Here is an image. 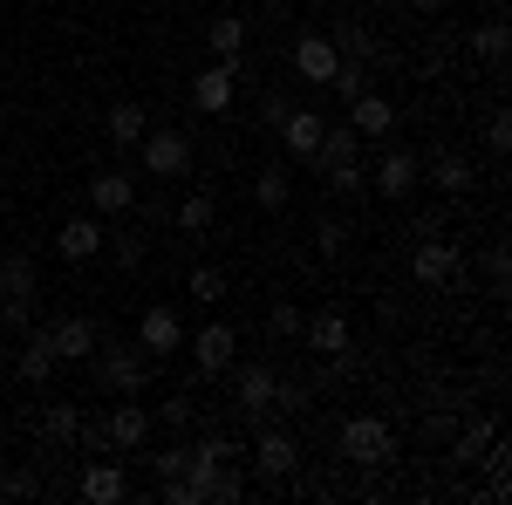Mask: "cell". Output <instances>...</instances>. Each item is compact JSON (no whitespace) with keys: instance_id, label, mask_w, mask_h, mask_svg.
Wrapping results in <instances>:
<instances>
[{"instance_id":"cell-19","label":"cell","mask_w":512,"mask_h":505,"mask_svg":"<svg viewBox=\"0 0 512 505\" xmlns=\"http://www.w3.org/2000/svg\"><path fill=\"white\" fill-rule=\"evenodd\" d=\"M499 437V417H465V430H451L444 444H451V465H465L472 471L478 458H485V444Z\"/></svg>"},{"instance_id":"cell-20","label":"cell","mask_w":512,"mask_h":505,"mask_svg":"<svg viewBox=\"0 0 512 505\" xmlns=\"http://www.w3.org/2000/svg\"><path fill=\"white\" fill-rule=\"evenodd\" d=\"M349 130H355V137H390L396 110L376 96V89H362V96H349Z\"/></svg>"},{"instance_id":"cell-34","label":"cell","mask_w":512,"mask_h":505,"mask_svg":"<svg viewBox=\"0 0 512 505\" xmlns=\"http://www.w3.org/2000/svg\"><path fill=\"white\" fill-rule=\"evenodd\" d=\"M472 48H478V55H485V62H506V48H512L506 21H485V28H478V35H472Z\"/></svg>"},{"instance_id":"cell-21","label":"cell","mask_w":512,"mask_h":505,"mask_svg":"<svg viewBox=\"0 0 512 505\" xmlns=\"http://www.w3.org/2000/svg\"><path fill=\"white\" fill-rule=\"evenodd\" d=\"M144 130H151L144 103H130V96H123V103H110V117H103V137H110V144L137 151V144H144Z\"/></svg>"},{"instance_id":"cell-22","label":"cell","mask_w":512,"mask_h":505,"mask_svg":"<svg viewBox=\"0 0 512 505\" xmlns=\"http://www.w3.org/2000/svg\"><path fill=\"white\" fill-rule=\"evenodd\" d=\"M14 376L21 383H48L55 376V349H48V328H28V342H21V355H14Z\"/></svg>"},{"instance_id":"cell-29","label":"cell","mask_w":512,"mask_h":505,"mask_svg":"<svg viewBox=\"0 0 512 505\" xmlns=\"http://www.w3.org/2000/svg\"><path fill=\"white\" fill-rule=\"evenodd\" d=\"M76 424H82L76 403H48V410H41V437H48V444H69V437H76Z\"/></svg>"},{"instance_id":"cell-12","label":"cell","mask_w":512,"mask_h":505,"mask_svg":"<svg viewBox=\"0 0 512 505\" xmlns=\"http://www.w3.org/2000/svg\"><path fill=\"white\" fill-rule=\"evenodd\" d=\"M96 321L89 314H62V321H48V349H55V362H89L96 355Z\"/></svg>"},{"instance_id":"cell-30","label":"cell","mask_w":512,"mask_h":505,"mask_svg":"<svg viewBox=\"0 0 512 505\" xmlns=\"http://www.w3.org/2000/svg\"><path fill=\"white\" fill-rule=\"evenodd\" d=\"M76 444H82V458H110V451H117V444H110V417H82Z\"/></svg>"},{"instance_id":"cell-16","label":"cell","mask_w":512,"mask_h":505,"mask_svg":"<svg viewBox=\"0 0 512 505\" xmlns=\"http://www.w3.org/2000/svg\"><path fill=\"white\" fill-rule=\"evenodd\" d=\"M335 62H342V55H335V41H328V35H315V28H308V35L294 41V76L308 82V89H328Z\"/></svg>"},{"instance_id":"cell-14","label":"cell","mask_w":512,"mask_h":505,"mask_svg":"<svg viewBox=\"0 0 512 505\" xmlns=\"http://www.w3.org/2000/svg\"><path fill=\"white\" fill-rule=\"evenodd\" d=\"M424 178H431V185H437V192H444V198H465V192H472V185H478L472 157H465V151H451V144H444V151H431V157H424Z\"/></svg>"},{"instance_id":"cell-1","label":"cell","mask_w":512,"mask_h":505,"mask_svg":"<svg viewBox=\"0 0 512 505\" xmlns=\"http://www.w3.org/2000/svg\"><path fill=\"white\" fill-rule=\"evenodd\" d=\"M342 458H349V465H362V471L390 465V458H396V430L383 424V417H369V410H362V417H349V424H342Z\"/></svg>"},{"instance_id":"cell-11","label":"cell","mask_w":512,"mask_h":505,"mask_svg":"<svg viewBox=\"0 0 512 505\" xmlns=\"http://www.w3.org/2000/svg\"><path fill=\"white\" fill-rule=\"evenodd\" d=\"M185 349H192L198 376H226V369H233V349H239V335L226 328V321H205V328H198V335L185 342Z\"/></svg>"},{"instance_id":"cell-45","label":"cell","mask_w":512,"mask_h":505,"mask_svg":"<svg viewBox=\"0 0 512 505\" xmlns=\"http://www.w3.org/2000/svg\"><path fill=\"white\" fill-rule=\"evenodd\" d=\"M287 110H294V96H287V89H274V96L260 103V123H267V130H280V123H287Z\"/></svg>"},{"instance_id":"cell-33","label":"cell","mask_w":512,"mask_h":505,"mask_svg":"<svg viewBox=\"0 0 512 505\" xmlns=\"http://www.w3.org/2000/svg\"><path fill=\"white\" fill-rule=\"evenodd\" d=\"M328 89H335V96H342V103H349V96H362V89H369V69H362V62H349V55H342V62H335V76H328Z\"/></svg>"},{"instance_id":"cell-31","label":"cell","mask_w":512,"mask_h":505,"mask_svg":"<svg viewBox=\"0 0 512 505\" xmlns=\"http://www.w3.org/2000/svg\"><path fill=\"white\" fill-rule=\"evenodd\" d=\"M321 178H328V192H342V198H362L369 192V171H362V164H328V171H321Z\"/></svg>"},{"instance_id":"cell-44","label":"cell","mask_w":512,"mask_h":505,"mask_svg":"<svg viewBox=\"0 0 512 505\" xmlns=\"http://www.w3.org/2000/svg\"><path fill=\"white\" fill-rule=\"evenodd\" d=\"M158 424H164V430H192V403H185V396L158 403Z\"/></svg>"},{"instance_id":"cell-47","label":"cell","mask_w":512,"mask_h":505,"mask_svg":"<svg viewBox=\"0 0 512 505\" xmlns=\"http://www.w3.org/2000/svg\"><path fill=\"white\" fill-rule=\"evenodd\" d=\"M451 430H458V424H451V417H444V410H437L431 424H424V437H431V444H444V437H451Z\"/></svg>"},{"instance_id":"cell-23","label":"cell","mask_w":512,"mask_h":505,"mask_svg":"<svg viewBox=\"0 0 512 505\" xmlns=\"http://www.w3.org/2000/svg\"><path fill=\"white\" fill-rule=\"evenodd\" d=\"M321 130H328V117H321V110H287V123H280V144H287L294 157H315Z\"/></svg>"},{"instance_id":"cell-7","label":"cell","mask_w":512,"mask_h":505,"mask_svg":"<svg viewBox=\"0 0 512 505\" xmlns=\"http://www.w3.org/2000/svg\"><path fill=\"white\" fill-rule=\"evenodd\" d=\"M458 267H465V253L451 246V239H417V253H410V273H417V287H451L458 280Z\"/></svg>"},{"instance_id":"cell-51","label":"cell","mask_w":512,"mask_h":505,"mask_svg":"<svg viewBox=\"0 0 512 505\" xmlns=\"http://www.w3.org/2000/svg\"><path fill=\"white\" fill-rule=\"evenodd\" d=\"M0 349H7V328H0Z\"/></svg>"},{"instance_id":"cell-17","label":"cell","mask_w":512,"mask_h":505,"mask_svg":"<svg viewBox=\"0 0 512 505\" xmlns=\"http://www.w3.org/2000/svg\"><path fill=\"white\" fill-rule=\"evenodd\" d=\"M130 205H137V178H130V171H96V178H89V212H96V219H117Z\"/></svg>"},{"instance_id":"cell-25","label":"cell","mask_w":512,"mask_h":505,"mask_svg":"<svg viewBox=\"0 0 512 505\" xmlns=\"http://www.w3.org/2000/svg\"><path fill=\"white\" fill-rule=\"evenodd\" d=\"M355 151H362V137H355L349 123H328V130H321V144H315V157H308V164H315V171H328V164H349Z\"/></svg>"},{"instance_id":"cell-24","label":"cell","mask_w":512,"mask_h":505,"mask_svg":"<svg viewBox=\"0 0 512 505\" xmlns=\"http://www.w3.org/2000/svg\"><path fill=\"white\" fill-rule=\"evenodd\" d=\"M205 41H212L219 62H239V55H246V21H239V14H212V21H205Z\"/></svg>"},{"instance_id":"cell-50","label":"cell","mask_w":512,"mask_h":505,"mask_svg":"<svg viewBox=\"0 0 512 505\" xmlns=\"http://www.w3.org/2000/svg\"><path fill=\"white\" fill-rule=\"evenodd\" d=\"M0 82H7V55H0Z\"/></svg>"},{"instance_id":"cell-38","label":"cell","mask_w":512,"mask_h":505,"mask_svg":"<svg viewBox=\"0 0 512 505\" xmlns=\"http://www.w3.org/2000/svg\"><path fill=\"white\" fill-rule=\"evenodd\" d=\"M103 246H110V260H117V267H144V233H110Z\"/></svg>"},{"instance_id":"cell-3","label":"cell","mask_w":512,"mask_h":505,"mask_svg":"<svg viewBox=\"0 0 512 505\" xmlns=\"http://www.w3.org/2000/svg\"><path fill=\"white\" fill-rule=\"evenodd\" d=\"M294 471H301V437L280 430V424H267L260 437H253V478L280 485V478H294Z\"/></svg>"},{"instance_id":"cell-5","label":"cell","mask_w":512,"mask_h":505,"mask_svg":"<svg viewBox=\"0 0 512 505\" xmlns=\"http://www.w3.org/2000/svg\"><path fill=\"white\" fill-rule=\"evenodd\" d=\"M417 185H424V157L403 151V144H390V151H383V164L369 171V192H383V198H410Z\"/></svg>"},{"instance_id":"cell-13","label":"cell","mask_w":512,"mask_h":505,"mask_svg":"<svg viewBox=\"0 0 512 505\" xmlns=\"http://www.w3.org/2000/svg\"><path fill=\"white\" fill-rule=\"evenodd\" d=\"M151 430H158V417L144 410V396H123L117 410H110V444H117V451H144Z\"/></svg>"},{"instance_id":"cell-27","label":"cell","mask_w":512,"mask_h":505,"mask_svg":"<svg viewBox=\"0 0 512 505\" xmlns=\"http://www.w3.org/2000/svg\"><path fill=\"white\" fill-rule=\"evenodd\" d=\"M287 198H294L287 171H280V164H267V171L253 178V205H260V212H287Z\"/></svg>"},{"instance_id":"cell-52","label":"cell","mask_w":512,"mask_h":505,"mask_svg":"<svg viewBox=\"0 0 512 505\" xmlns=\"http://www.w3.org/2000/svg\"><path fill=\"white\" fill-rule=\"evenodd\" d=\"M0 465H7V444H0Z\"/></svg>"},{"instance_id":"cell-32","label":"cell","mask_w":512,"mask_h":505,"mask_svg":"<svg viewBox=\"0 0 512 505\" xmlns=\"http://www.w3.org/2000/svg\"><path fill=\"white\" fill-rule=\"evenodd\" d=\"M185 287H192L198 308H219V301H226V273H219V267H192V280H185Z\"/></svg>"},{"instance_id":"cell-40","label":"cell","mask_w":512,"mask_h":505,"mask_svg":"<svg viewBox=\"0 0 512 505\" xmlns=\"http://www.w3.org/2000/svg\"><path fill=\"white\" fill-rule=\"evenodd\" d=\"M342 246H349V226H342V219H321V226H315V253H321V260H335Z\"/></svg>"},{"instance_id":"cell-39","label":"cell","mask_w":512,"mask_h":505,"mask_svg":"<svg viewBox=\"0 0 512 505\" xmlns=\"http://www.w3.org/2000/svg\"><path fill=\"white\" fill-rule=\"evenodd\" d=\"M0 328H7V335H28V328H35V301H7V294H0Z\"/></svg>"},{"instance_id":"cell-43","label":"cell","mask_w":512,"mask_h":505,"mask_svg":"<svg viewBox=\"0 0 512 505\" xmlns=\"http://www.w3.org/2000/svg\"><path fill=\"white\" fill-rule=\"evenodd\" d=\"M485 144H492L499 157L512 151V117H506V110H492V117H485Z\"/></svg>"},{"instance_id":"cell-9","label":"cell","mask_w":512,"mask_h":505,"mask_svg":"<svg viewBox=\"0 0 512 505\" xmlns=\"http://www.w3.org/2000/svg\"><path fill=\"white\" fill-rule=\"evenodd\" d=\"M76 492H82L89 505H123V499H130V471L117 465V451H110V458H89Z\"/></svg>"},{"instance_id":"cell-36","label":"cell","mask_w":512,"mask_h":505,"mask_svg":"<svg viewBox=\"0 0 512 505\" xmlns=\"http://www.w3.org/2000/svg\"><path fill=\"white\" fill-rule=\"evenodd\" d=\"M335 55H349V62H369V55H376V35H369L362 21H349V28H342V41H335Z\"/></svg>"},{"instance_id":"cell-10","label":"cell","mask_w":512,"mask_h":505,"mask_svg":"<svg viewBox=\"0 0 512 505\" xmlns=\"http://www.w3.org/2000/svg\"><path fill=\"white\" fill-rule=\"evenodd\" d=\"M274 383H280V376H274V369H260V362L233 376V403H239L246 424H267V417H274Z\"/></svg>"},{"instance_id":"cell-35","label":"cell","mask_w":512,"mask_h":505,"mask_svg":"<svg viewBox=\"0 0 512 505\" xmlns=\"http://www.w3.org/2000/svg\"><path fill=\"white\" fill-rule=\"evenodd\" d=\"M185 465H192V444H164V451H151V471H158V485H164V478H185Z\"/></svg>"},{"instance_id":"cell-6","label":"cell","mask_w":512,"mask_h":505,"mask_svg":"<svg viewBox=\"0 0 512 505\" xmlns=\"http://www.w3.org/2000/svg\"><path fill=\"white\" fill-rule=\"evenodd\" d=\"M239 62H212V69H198V82H192V110L198 117H226L233 110V89H239Z\"/></svg>"},{"instance_id":"cell-28","label":"cell","mask_w":512,"mask_h":505,"mask_svg":"<svg viewBox=\"0 0 512 505\" xmlns=\"http://www.w3.org/2000/svg\"><path fill=\"white\" fill-rule=\"evenodd\" d=\"M212 219H219V198L212 192H185L178 198V226H185V233H205Z\"/></svg>"},{"instance_id":"cell-41","label":"cell","mask_w":512,"mask_h":505,"mask_svg":"<svg viewBox=\"0 0 512 505\" xmlns=\"http://www.w3.org/2000/svg\"><path fill=\"white\" fill-rule=\"evenodd\" d=\"M301 321H308V314L294 308V301H280V308H274V314H267V328H274L280 342H294V335H301Z\"/></svg>"},{"instance_id":"cell-18","label":"cell","mask_w":512,"mask_h":505,"mask_svg":"<svg viewBox=\"0 0 512 505\" xmlns=\"http://www.w3.org/2000/svg\"><path fill=\"white\" fill-rule=\"evenodd\" d=\"M103 219H96V212H82V219H69V226H62V233H55V253H62V260H96V253H103Z\"/></svg>"},{"instance_id":"cell-48","label":"cell","mask_w":512,"mask_h":505,"mask_svg":"<svg viewBox=\"0 0 512 505\" xmlns=\"http://www.w3.org/2000/svg\"><path fill=\"white\" fill-rule=\"evenodd\" d=\"M410 7H417V14H444V0H410Z\"/></svg>"},{"instance_id":"cell-46","label":"cell","mask_w":512,"mask_h":505,"mask_svg":"<svg viewBox=\"0 0 512 505\" xmlns=\"http://www.w3.org/2000/svg\"><path fill=\"white\" fill-rule=\"evenodd\" d=\"M485 273H492V287H506V273H512V260H506V246H492V253H485Z\"/></svg>"},{"instance_id":"cell-8","label":"cell","mask_w":512,"mask_h":505,"mask_svg":"<svg viewBox=\"0 0 512 505\" xmlns=\"http://www.w3.org/2000/svg\"><path fill=\"white\" fill-rule=\"evenodd\" d=\"M137 349L151 355V362H164V355L185 349V321H178V308H144V321H137Z\"/></svg>"},{"instance_id":"cell-49","label":"cell","mask_w":512,"mask_h":505,"mask_svg":"<svg viewBox=\"0 0 512 505\" xmlns=\"http://www.w3.org/2000/svg\"><path fill=\"white\" fill-rule=\"evenodd\" d=\"M0 205H7V178H0Z\"/></svg>"},{"instance_id":"cell-37","label":"cell","mask_w":512,"mask_h":505,"mask_svg":"<svg viewBox=\"0 0 512 505\" xmlns=\"http://www.w3.org/2000/svg\"><path fill=\"white\" fill-rule=\"evenodd\" d=\"M226 458H246L233 437H198L192 444V465H226Z\"/></svg>"},{"instance_id":"cell-4","label":"cell","mask_w":512,"mask_h":505,"mask_svg":"<svg viewBox=\"0 0 512 505\" xmlns=\"http://www.w3.org/2000/svg\"><path fill=\"white\" fill-rule=\"evenodd\" d=\"M137 151H144V171L151 178H185L192 171V137L185 130H144Z\"/></svg>"},{"instance_id":"cell-42","label":"cell","mask_w":512,"mask_h":505,"mask_svg":"<svg viewBox=\"0 0 512 505\" xmlns=\"http://www.w3.org/2000/svg\"><path fill=\"white\" fill-rule=\"evenodd\" d=\"M35 471H0V499H35Z\"/></svg>"},{"instance_id":"cell-2","label":"cell","mask_w":512,"mask_h":505,"mask_svg":"<svg viewBox=\"0 0 512 505\" xmlns=\"http://www.w3.org/2000/svg\"><path fill=\"white\" fill-rule=\"evenodd\" d=\"M96 383L110 389V396H144V383H151V355L137 349H103L96 342Z\"/></svg>"},{"instance_id":"cell-26","label":"cell","mask_w":512,"mask_h":505,"mask_svg":"<svg viewBox=\"0 0 512 505\" xmlns=\"http://www.w3.org/2000/svg\"><path fill=\"white\" fill-rule=\"evenodd\" d=\"M0 294L7 301H35V260L28 253H7L0 260Z\"/></svg>"},{"instance_id":"cell-15","label":"cell","mask_w":512,"mask_h":505,"mask_svg":"<svg viewBox=\"0 0 512 505\" xmlns=\"http://www.w3.org/2000/svg\"><path fill=\"white\" fill-rule=\"evenodd\" d=\"M301 342H308V349L315 355H328V362H342V355L355 349V328H349V314H315V321H301Z\"/></svg>"}]
</instances>
